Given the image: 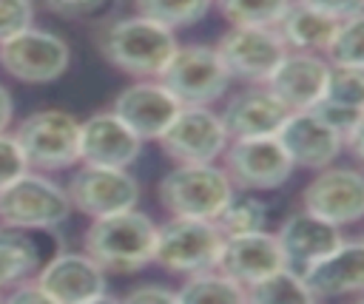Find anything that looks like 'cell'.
<instances>
[{
  "label": "cell",
  "instance_id": "obj_32",
  "mask_svg": "<svg viewBox=\"0 0 364 304\" xmlns=\"http://www.w3.org/2000/svg\"><path fill=\"white\" fill-rule=\"evenodd\" d=\"M31 23H34L31 0H0V43L26 31Z\"/></svg>",
  "mask_w": 364,
  "mask_h": 304
},
{
  "label": "cell",
  "instance_id": "obj_10",
  "mask_svg": "<svg viewBox=\"0 0 364 304\" xmlns=\"http://www.w3.org/2000/svg\"><path fill=\"white\" fill-rule=\"evenodd\" d=\"M222 156L228 176L245 190H273L284 185L296 168L276 134L233 139Z\"/></svg>",
  "mask_w": 364,
  "mask_h": 304
},
{
  "label": "cell",
  "instance_id": "obj_26",
  "mask_svg": "<svg viewBox=\"0 0 364 304\" xmlns=\"http://www.w3.org/2000/svg\"><path fill=\"white\" fill-rule=\"evenodd\" d=\"M247 298L250 301H262V304H304V301H316L313 293L304 284L301 270H290V264L279 267L267 278H262L253 287H247Z\"/></svg>",
  "mask_w": 364,
  "mask_h": 304
},
{
  "label": "cell",
  "instance_id": "obj_11",
  "mask_svg": "<svg viewBox=\"0 0 364 304\" xmlns=\"http://www.w3.org/2000/svg\"><path fill=\"white\" fill-rule=\"evenodd\" d=\"M65 190L74 210L85 213L88 219L131 210L139 202V182L128 173V168L82 162V168L71 173Z\"/></svg>",
  "mask_w": 364,
  "mask_h": 304
},
{
  "label": "cell",
  "instance_id": "obj_34",
  "mask_svg": "<svg viewBox=\"0 0 364 304\" xmlns=\"http://www.w3.org/2000/svg\"><path fill=\"white\" fill-rule=\"evenodd\" d=\"M23 170H28V162L14 139V134L9 136L6 131L0 134V188L9 185L11 179H17Z\"/></svg>",
  "mask_w": 364,
  "mask_h": 304
},
{
  "label": "cell",
  "instance_id": "obj_13",
  "mask_svg": "<svg viewBox=\"0 0 364 304\" xmlns=\"http://www.w3.org/2000/svg\"><path fill=\"white\" fill-rule=\"evenodd\" d=\"M37 284L57 304H85L105 298V270L82 253H54L37 270Z\"/></svg>",
  "mask_w": 364,
  "mask_h": 304
},
{
  "label": "cell",
  "instance_id": "obj_20",
  "mask_svg": "<svg viewBox=\"0 0 364 304\" xmlns=\"http://www.w3.org/2000/svg\"><path fill=\"white\" fill-rule=\"evenodd\" d=\"M290 116V108L267 88V85H250L239 94H233L222 111V122L230 134V139L242 136H273Z\"/></svg>",
  "mask_w": 364,
  "mask_h": 304
},
{
  "label": "cell",
  "instance_id": "obj_7",
  "mask_svg": "<svg viewBox=\"0 0 364 304\" xmlns=\"http://www.w3.org/2000/svg\"><path fill=\"white\" fill-rule=\"evenodd\" d=\"M159 80L182 105H210L225 97L230 74L216 51V45H179Z\"/></svg>",
  "mask_w": 364,
  "mask_h": 304
},
{
  "label": "cell",
  "instance_id": "obj_1",
  "mask_svg": "<svg viewBox=\"0 0 364 304\" xmlns=\"http://www.w3.org/2000/svg\"><path fill=\"white\" fill-rule=\"evenodd\" d=\"M82 247L105 273H136L154 261L156 224L136 207L97 216L85 230Z\"/></svg>",
  "mask_w": 364,
  "mask_h": 304
},
{
  "label": "cell",
  "instance_id": "obj_8",
  "mask_svg": "<svg viewBox=\"0 0 364 304\" xmlns=\"http://www.w3.org/2000/svg\"><path fill=\"white\" fill-rule=\"evenodd\" d=\"M68 63H71L68 43L60 34L46 31V28L28 26L26 31L0 43L3 71L28 85H46V82L60 80L68 71Z\"/></svg>",
  "mask_w": 364,
  "mask_h": 304
},
{
  "label": "cell",
  "instance_id": "obj_21",
  "mask_svg": "<svg viewBox=\"0 0 364 304\" xmlns=\"http://www.w3.org/2000/svg\"><path fill=\"white\" fill-rule=\"evenodd\" d=\"M279 247L284 253V261L299 270H304L307 264H313L316 259L327 256L330 250H336L344 239H341V227L333 224L324 216H316L310 210L293 213L282 222V227L276 230Z\"/></svg>",
  "mask_w": 364,
  "mask_h": 304
},
{
  "label": "cell",
  "instance_id": "obj_14",
  "mask_svg": "<svg viewBox=\"0 0 364 304\" xmlns=\"http://www.w3.org/2000/svg\"><path fill=\"white\" fill-rule=\"evenodd\" d=\"M304 210L330 219L333 224H353L364 219V173L355 168H321L301 190Z\"/></svg>",
  "mask_w": 364,
  "mask_h": 304
},
{
  "label": "cell",
  "instance_id": "obj_12",
  "mask_svg": "<svg viewBox=\"0 0 364 304\" xmlns=\"http://www.w3.org/2000/svg\"><path fill=\"white\" fill-rule=\"evenodd\" d=\"M228 128L222 114L208 105H182L173 122L159 136L162 151L176 162H213L228 148Z\"/></svg>",
  "mask_w": 364,
  "mask_h": 304
},
{
  "label": "cell",
  "instance_id": "obj_37",
  "mask_svg": "<svg viewBox=\"0 0 364 304\" xmlns=\"http://www.w3.org/2000/svg\"><path fill=\"white\" fill-rule=\"evenodd\" d=\"M11 116H14V102H11L9 88L0 82V134L11 125Z\"/></svg>",
  "mask_w": 364,
  "mask_h": 304
},
{
  "label": "cell",
  "instance_id": "obj_38",
  "mask_svg": "<svg viewBox=\"0 0 364 304\" xmlns=\"http://www.w3.org/2000/svg\"><path fill=\"white\" fill-rule=\"evenodd\" d=\"M347 145H350V148H353V153L364 162V111H361V119H358L355 131L347 136Z\"/></svg>",
  "mask_w": 364,
  "mask_h": 304
},
{
  "label": "cell",
  "instance_id": "obj_30",
  "mask_svg": "<svg viewBox=\"0 0 364 304\" xmlns=\"http://www.w3.org/2000/svg\"><path fill=\"white\" fill-rule=\"evenodd\" d=\"M267 222V205L256 196H236L225 205V210L216 216V224L225 236H242V233H253V230H264Z\"/></svg>",
  "mask_w": 364,
  "mask_h": 304
},
{
  "label": "cell",
  "instance_id": "obj_28",
  "mask_svg": "<svg viewBox=\"0 0 364 304\" xmlns=\"http://www.w3.org/2000/svg\"><path fill=\"white\" fill-rule=\"evenodd\" d=\"M216 0H134L136 14H145L168 28H188L196 26Z\"/></svg>",
  "mask_w": 364,
  "mask_h": 304
},
{
  "label": "cell",
  "instance_id": "obj_16",
  "mask_svg": "<svg viewBox=\"0 0 364 304\" xmlns=\"http://www.w3.org/2000/svg\"><path fill=\"white\" fill-rule=\"evenodd\" d=\"M276 136L284 145L293 165L307 168V170H321V168L333 165L336 156L341 153V148L347 145V139L333 125H327L318 114H313L310 108L290 111V116L284 119V125L279 128Z\"/></svg>",
  "mask_w": 364,
  "mask_h": 304
},
{
  "label": "cell",
  "instance_id": "obj_39",
  "mask_svg": "<svg viewBox=\"0 0 364 304\" xmlns=\"http://www.w3.org/2000/svg\"><path fill=\"white\" fill-rule=\"evenodd\" d=\"M358 298H361V301H364V287H361V290H358Z\"/></svg>",
  "mask_w": 364,
  "mask_h": 304
},
{
  "label": "cell",
  "instance_id": "obj_19",
  "mask_svg": "<svg viewBox=\"0 0 364 304\" xmlns=\"http://www.w3.org/2000/svg\"><path fill=\"white\" fill-rule=\"evenodd\" d=\"M330 80V63L313 51H287L264 82L290 111L313 108Z\"/></svg>",
  "mask_w": 364,
  "mask_h": 304
},
{
  "label": "cell",
  "instance_id": "obj_24",
  "mask_svg": "<svg viewBox=\"0 0 364 304\" xmlns=\"http://www.w3.org/2000/svg\"><path fill=\"white\" fill-rule=\"evenodd\" d=\"M341 20L304 3V0H296L290 3V9L284 11V17L276 23V31L282 34L284 45L290 51H327V45L333 43L336 31H338Z\"/></svg>",
  "mask_w": 364,
  "mask_h": 304
},
{
  "label": "cell",
  "instance_id": "obj_2",
  "mask_svg": "<svg viewBox=\"0 0 364 304\" xmlns=\"http://www.w3.org/2000/svg\"><path fill=\"white\" fill-rule=\"evenodd\" d=\"M176 48L179 43L173 37V28L145 14L119 17L100 34L102 57L131 77H159Z\"/></svg>",
  "mask_w": 364,
  "mask_h": 304
},
{
  "label": "cell",
  "instance_id": "obj_27",
  "mask_svg": "<svg viewBox=\"0 0 364 304\" xmlns=\"http://www.w3.org/2000/svg\"><path fill=\"white\" fill-rule=\"evenodd\" d=\"M179 301L188 304H208V301H245L247 290L242 284H236L233 278H228L222 270L210 267L202 273L188 276V281L176 290Z\"/></svg>",
  "mask_w": 364,
  "mask_h": 304
},
{
  "label": "cell",
  "instance_id": "obj_29",
  "mask_svg": "<svg viewBox=\"0 0 364 304\" xmlns=\"http://www.w3.org/2000/svg\"><path fill=\"white\" fill-rule=\"evenodd\" d=\"M293 0H216L230 26H276Z\"/></svg>",
  "mask_w": 364,
  "mask_h": 304
},
{
  "label": "cell",
  "instance_id": "obj_3",
  "mask_svg": "<svg viewBox=\"0 0 364 304\" xmlns=\"http://www.w3.org/2000/svg\"><path fill=\"white\" fill-rule=\"evenodd\" d=\"M233 179L225 168H216L213 162H176L159 185L156 199L171 216H193V219H210L225 210V205L233 199Z\"/></svg>",
  "mask_w": 364,
  "mask_h": 304
},
{
  "label": "cell",
  "instance_id": "obj_17",
  "mask_svg": "<svg viewBox=\"0 0 364 304\" xmlns=\"http://www.w3.org/2000/svg\"><path fill=\"white\" fill-rule=\"evenodd\" d=\"M179 108L182 102L171 94L162 80H136L134 85L122 88L114 99V114L142 139H159L179 114Z\"/></svg>",
  "mask_w": 364,
  "mask_h": 304
},
{
  "label": "cell",
  "instance_id": "obj_25",
  "mask_svg": "<svg viewBox=\"0 0 364 304\" xmlns=\"http://www.w3.org/2000/svg\"><path fill=\"white\" fill-rule=\"evenodd\" d=\"M43 261L46 256L37 230L0 224V290L37 276Z\"/></svg>",
  "mask_w": 364,
  "mask_h": 304
},
{
  "label": "cell",
  "instance_id": "obj_22",
  "mask_svg": "<svg viewBox=\"0 0 364 304\" xmlns=\"http://www.w3.org/2000/svg\"><path fill=\"white\" fill-rule=\"evenodd\" d=\"M313 298L350 295L364 287V241H341L327 256L301 270Z\"/></svg>",
  "mask_w": 364,
  "mask_h": 304
},
{
  "label": "cell",
  "instance_id": "obj_18",
  "mask_svg": "<svg viewBox=\"0 0 364 304\" xmlns=\"http://www.w3.org/2000/svg\"><path fill=\"white\" fill-rule=\"evenodd\" d=\"M284 253L279 247V239L264 230L242 233V236H225L219 256H216V270H222L228 278L242 284L245 290L253 287L256 281L267 278L279 267H284Z\"/></svg>",
  "mask_w": 364,
  "mask_h": 304
},
{
  "label": "cell",
  "instance_id": "obj_40",
  "mask_svg": "<svg viewBox=\"0 0 364 304\" xmlns=\"http://www.w3.org/2000/svg\"><path fill=\"white\" fill-rule=\"evenodd\" d=\"M358 17H364V0H361V11H358Z\"/></svg>",
  "mask_w": 364,
  "mask_h": 304
},
{
  "label": "cell",
  "instance_id": "obj_15",
  "mask_svg": "<svg viewBox=\"0 0 364 304\" xmlns=\"http://www.w3.org/2000/svg\"><path fill=\"white\" fill-rule=\"evenodd\" d=\"M142 136L128 128L114 108L97 111L80 125V162L108 165V168H131L142 153Z\"/></svg>",
  "mask_w": 364,
  "mask_h": 304
},
{
  "label": "cell",
  "instance_id": "obj_9",
  "mask_svg": "<svg viewBox=\"0 0 364 304\" xmlns=\"http://www.w3.org/2000/svg\"><path fill=\"white\" fill-rule=\"evenodd\" d=\"M216 51L230 80L264 85L290 48L276 26H230V31L216 43Z\"/></svg>",
  "mask_w": 364,
  "mask_h": 304
},
{
  "label": "cell",
  "instance_id": "obj_31",
  "mask_svg": "<svg viewBox=\"0 0 364 304\" xmlns=\"http://www.w3.org/2000/svg\"><path fill=\"white\" fill-rule=\"evenodd\" d=\"M333 65H347L364 71V17L341 20L333 43L327 45Z\"/></svg>",
  "mask_w": 364,
  "mask_h": 304
},
{
  "label": "cell",
  "instance_id": "obj_35",
  "mask_svg": "<svg viewBox=\"0 0 364 304\" xmlns=\"http://www.w3.org/2000/svg\"><path fill=\"white\" fill-rule=\"evenodd\" d=\"M304 3H310V6H316L321 11H327V14H333L338 20L358 17V11H361V0H304Z\"/></svg>",
  "mask_w": 364,
  "mask_h": 304
},
{
  "label": "cell",
  "instance_id": "obj_33",
  "mask_svg": "<svg viewBox=\"0 0 364 304\" xmlns=\"http://www.w3.org/2000/svg\"><path fill=\"white\" fill-rule=\"evenodd\" d=\"M46 9L63 20H88L108 9L111 0H43Z\"/></svg>",
  "mask_w": 364,
  "mask_h": 304
},
{
  "label": "cell",
  "instance_id": "obj_36",
  "mask_svg": "<svg viewBox=\"0 0 364 304\" xmlns=\"http://www.w3.org/2000/svg\"><path fill=\"white\" fill-rule=\"evenodd\" d=\"M125 301H179V295L159 284H139L125 293Z\"/></svg>",
  "mask_w": 364,
  "mask_h": 304
},
{
  "label": "cell",
  "instance_id": "obj_4",
  "mask_svg": "<svg viewBox=\"0 0 364 304\" xmlns=\"http://www.w3.org/2000/svg\"><path fill=\"white\" fill-rule=\"evenodd\" d=\"M68 190L31 168L0 188V224L23 230H54L71 216Z\"/></svg>",
  "mask_w": 364,
  "mask_h": 304
},
{
  "label": "cell",
  "instance_id": "obj_5",
  "mask_svg": "<svg viewBox=\"0 0 364 304\" xmlns=\"http://www.w3.org/2000/svg\"><path fill=\"white\" fill-rule=\"evenodd\" d=\"M80 119L63 108H43L28 114L14 139L34 170H65L80 162Z\"/></svg>",
  "mask_w": 364,
  "mask_h": 304
},
{
  "label": "cell",
  "instance_id": "obj_23",
  "mask_svg": "<svg viewBox=\"0 0 364 304\" xmlns=\"http://www.w3.org/2000/svg\"><path fill=\"white\" fill-rule=\"evenodd\" d=\"M310 111L318 114L327 125H333L347 139L355 131L361 111H364V71L330 63L327 88Z\"/></svg>",
  "mask_w": 364,
  "mask_h": 304
},
{
  "label": "cell",
  "instance_id": "obj_6",
  "mask_svg": "<svg viewBox=\"0 0 364 304\" xmlns=\"http://www.w3.org/2000/svg\"><path fill=\"white\" fill-rule=\"evenodd\" d=\"M222 241L225 233L219 230L216 222L193 219V216H171L165 224L156 227L154 261L168 273L193 276L216 267Z\"/></svg>",
  "mask_w": 364,
  "mask_h": 304
}]
</instances>
